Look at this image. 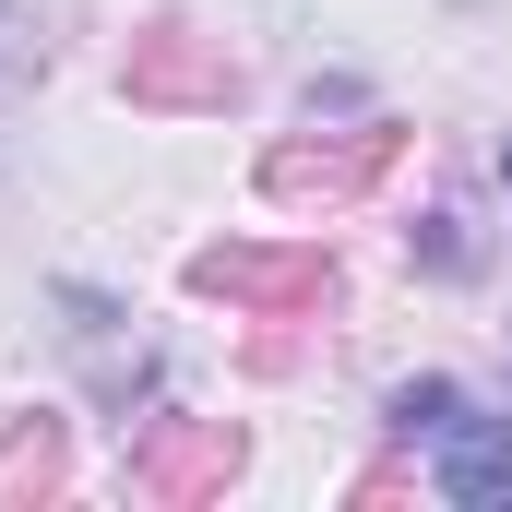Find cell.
Wrapping results in <instances>:
<instances>
[{
	"mask_svg": "<svg viewBox=\"0 0 512 512\" xmlns=\"http://www.w3.org/2000/svg\"><path fill=\"white\" fill-rule=\"evenodd\" d=\"M429 441V477H441V501H465V512H512V417H477L465 393L417 429Z\"/></svg>",
	"mask_w": 512,
	"mask_h": 512,
	"instance_id": "1",
	"label": "cell"
},
{
	"mask_svg": "<svg viewBox=\"0 0 512 512\" xmlns=\"http://www.w3.org/2000/svg\"><path fill=\"white\" fill-rule=\"evenodd\" d=\"M0 48H12V0H0Z\"/></svg>",
	"mask_w": 512,
	"mask_h": 512,
	"instance_id": "2",
	"label": "cell"
},
{
	"mask_svg": "<svg viewBox=\"0 0 512 512\" xmlns=\"http://www.w3.org/2000/svg\"><path fill=\"white\" fill-rule=\"evenodd\" d=\"M501 179H512V155H501Z\"/></svg>",
	"mask_w": 512,
	"mask_h": 512,
	"instance_id": "3",
	"label": "cell"
}]
</instances>
